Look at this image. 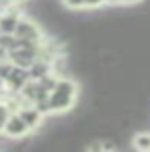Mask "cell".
<instances>
[{
	"instance_id": "5b68a950",
	"label": "cell",
	"mask_w": 150,
	"mask_h": 152,
	"mask_svg": "<svg viewBox=\"0 0 150 152\" xmlns=\"http://www.w3.org/2000/svg\"><path fill=\"white\" fill-rule=\"evenodd\" d=\"M17 114L25 120V124L29 126V129L32 133H36L40 127H44V124H46V118L42 116V112L34 107V104H31V103L23 104L19 110H17Z\"/></svg>"
},
{
	"instance_id": "9a60e30c",
	"label": "cell",
	"mask_w": 150,
	"mask_h": 152,
	"mask_svg": "<svg viewBox=\"0 0 150 152\" xmlns=\"http://www.w3.org/2000/svg\"><path fill=\"white\" fill-rule=\"evenodd\" d=\"M12 2H25V0H12Z\"/></svg>"
},
{
	"instance_id": "7c38bea8",
	"label": "cell",
	"mask_w": 150,
	"mask_h": 152,
	"mask_svg": "<svg viewBox=\"0 0 150 152\" xmlns=\"http://www.w3.org/2000/svg\"><path fill=\"white\" fill-rule=\"evenodd\" d=\"M106 6V0H84V10H99Z\"/></svg>"
},
{
	"instance_id": "8fae6325",
	"label": "cell",
	"mask_w": 150,
	"mask_h": 152,
	"mask_svg": "<svg viewBox=\"0 0 150 152\" xmlns=\"http://www.w3.org/2000/svg\"><path fill=\"white\" fill-rule=\"evenodd\" d=\"M12 69H13L12 61L10 59H2V61H0V78L6 80L8 76H10V72H12Z\"/></svg>"
},
{
	"instance_id": "9c48e42d",
	"label": "cell",
	"mask_w": 150,
	"mask_h": 152,
	"mask_svg": "<svg viewBox=\"0 0 150 152\" xmlns=\"http://www.w3.org/2000/svg\"><path fill=\"white\" fill-rule=\"evenodd\" d=\"M15 42H17V36L15 34H6V32L0 34V48H4L6 51L15 50Z\"/></svg>"
},
{
	"instance_id": "30bf717a",
	"label": "cell",
	"mask_w": 150,
	"mask_h": 152,
	"mask_svg": "<svg viewBox=\"0 0 150 152\" xmlns=\"http://www.w3.org/2000/svg\"><path fill=\"white\" fill-rule=\"evenodd\" d=\"M61 6L68 12H82L84 10V0H61Z\"/></svg>"
},
{
	"instance_id": "7a4b0ae2",
	"label": "cell",
	"mask_w": 150,
	"mask_h": 152,
	"mask_svg": "<svg viewBox=\"0 0 150 152\" xmlns=\"http://www.w3.org/2000/svg\"><path fill=\"white\" fill-rule=\"evenodd\" d=\"M15 36L17 38H25V40H34V42H44L48 38V32L44 31L36 19L29 17L25 13L19 23H17V28H15Z\"/></svg>"
},
{
	"instance_id": "8992f818",
	"label": "cell",
	"mask_w": 150,
	"mask_h": 152,
	"mask_svg": "<svg viewBox=\"0 0 150 152\" xmlns=\"http://www.w3.org/2000/svg\"><path fill=\"white\" fill-rule=\"evenodd\" d=\"M29 80H31L29 78V69H23L19 65H13L10 76L6 78V89L17 93V91H21V88L29 82Z\"/></svg>"
},
{
	"instance_id": "4fadbf2b",
	"label": "cell",
	"mask_w": 150,
	"mask_h": 152,
	"mask_svg": "<svg viewBox=\"0 0 150 152\" xmlns=\"http://www.w3.org/2000/svg\"><path fill=\"white\" fill-rule=\"evenodd\" d=\"M106 6H124L122 0H106Z\"/></svg>"
},
{
	"instance_id": "6da1fadb",
	"label": "cell",
	"mask_w": 150,
	"mask_h": 152,
	"mask_svg": "<svg viewBox=\"0 0 150 152\" xmlns=\"http://www.w3.org/2000/svg\"><path fill=\"white\" fill-rule=\"evenodd\" d=\"M80 95V84L74 82L68 76H59V82L55 89L50 93V103L53 108V116H63L70 112Z\"/></svg>"
},
{
	"instance_id": "5bb4252c",
	"label": "cell",
	"mask_w": 150,
	"mask_h": 152,
	"mask_svg": "<svg viewBox=\"0 0 150 152\" xmlns=\"http://www.w3.org/2000/svg\"><path fill=\"white\" fill-rule=\"evenodd\" d=\"M0 133H4V122L0 120Z\"/></svg>"
},
{
	"instance_id": "277c9868",
	"label": "cell",
	"mask_w": 150,
	"mask_h": 152,
	"mask_svg": "<svg viewBox=\"0 0 150 152\" xmlns=\"http://www.w3.org/2000/svg\"><path fill=\"white\" fill-rule=\"evenodd\" d=\"M40 48H15V50L8 51V59L13 65H19L23 69H29V66L38 59Z\"/></svg>"
},
{
	"instance_id": "52a82bcc",
	"label": "cell",
	"mask_w": 150,
	"mask_h": 152,
	"mask_svg": "<svg viewBox=\"0 0 150 152\" xmlns=\"http://www.w3.org/2000/svg\"><path fill=\"white\" fill-rule=\"evenodd\" d=\"M50 72H55V69H53V63L48 61V59H40L38 57V59L29 66V78L31 80H40Z\"/></svg>"
},
{
	"instance_id": "3957f363",
	"label": "cell",
	"mask_w": 150,
	"mask_h": 152,
	"mask_svg": "<svg viewBox=\"0 0 150 152\" xmlns=\"http://www.w3.org/2000/svg\"><path fill=\"white\" fill-rule=\"evenodd\" d=\"M4 135L10 137L12 141H19L25 137H31L32 131L29 129V126L25 124V120L19 116L17 112H13L6 122H4Z\"/></svg>"
},
{
	"instance_id": "ba28073f",
	"label": "cell",
	"mask_w": 150,
	"mask_h": 152,
	"mask_svg": "<svg viewBox=\"0 0 150 152\" xmlns=\"http://www.w3.org/2000/svg\"><path fill=\"white\" fill-rule=\"evenodd\" d=\"M131 145H133L135 150H141V152H150V131L144 129V131H137L131 139Z\"/></svg>"
}]
</instances>
